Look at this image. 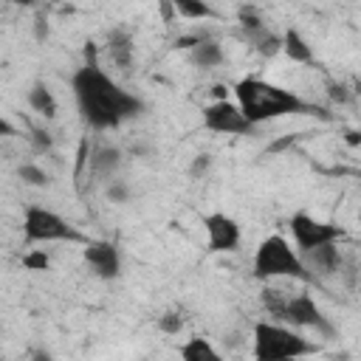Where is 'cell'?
<instances>
[{
	"instance_id": "obj_4",
	"label": "cell",
	"mask_w": 361,
	"mask_h": 361,
	"mask_svg": "<svg viewBox=\"0 0 361 361\" xmlns=\"http://www.w3.org/2000/svg\"><path fill=\"white\" fill-rule=\"evenodd\" d=\"M254 279L271 282V279H299V282H313L302 251L293 248L282 234H268L254 254Z\"/></svg>"
},
{
	"instance_id": "obj_27",
	"label": "cell",
	"mask_w": 361,
	"mask_h": 361,
	"mask_svg": "<svg viewBox=\"0 0 361 361\" xmlns=\"http://www.w3.org/2000/svg\"><path fill=\"white\" fill-rule=\"evenodd\" d=\"M34 28H37V31H34V34H37V39L42 42V39L48 37V23H45V17H42V14H37V20H34Z\"/></svg>"
},
{
	"instance_id": "obj_29",
	"label": "cell",
	"mask_w": 361,
	"mask_h": 361,
	"mask_svg": "<svg viewBox=\"0 0 361 361\" xmlns=\"http://www.w3.org/2000/svg\"><path fill=\"white\" fill-rule=\"evenodd\" d=\"M11 3H17V6H37L39 0H11Z\"/></svg>"
},
{
	"instance_id": "obj_11",
	"label": "cell",
	"mask_w": 361,
	"mask_h": 361,
	"mask_svg": "<svg viewBox=\"0 0 361 361\" xmlns=\"http://www.w3.org/2000/svg\"><path fill=\"white\" fill-rule=\"evenodd\" d=\"M302 259H305V265H307V271H310L313 279L338 274V268H341V254H338V245L336 243H327V245L302 251Z\"/></svg>"
},
{
	"instance_id": "obj_30",
	"label": "cell",
	"mask_w": 361,
	"mask_h": 361,
	"mask_svg": "<svg viewBox=\"0 0 361 361\" xmlns=\"http://www.w3.org/2000/svg\"><path fill=\"white\" fill-rule=\"evenodd\" d=\"M358 223H361V206H358Z\"/></svg>"
},
{
	"instance_id": "obj_22",
	"label": "cell",
	"mask_w": 361,
	"mask_h": 361,
	"mask_svg": "<svg viewBox=\"0 0 361 361\" xmlns=\"http://www.w3.org/2000/svg\"><path fill=\"white\" fill-rule=\"evenodd\" d=\"M158 330L166 333V336H178L183 330V316L178 310H166L158 316Z\"/></svg>"
},
{
	"instance_id": "obj_18",
	"label": "cell",
	"mask_w": 361,
	"mask_h": 361,
	"mask_svg": "<svg viewBox=\"0 0 361 361\" xmlns=\"http://www.w3.org/2000/svg\"><path fill=\"white\" fill-rule=\"evenodd\" d=\"M180 358L183 361H220V353L206 338H189L180 347Z\"/></svg>"
},
{
	"instance_id": "obj_6",
	"label": "cell",
	"mask_w": 361,
	"mask_h": 361,
	"mask_svg": "<svg viewBox=\"0 0 361 361\" xmlns=\"http://www.w3.org/2000/svg\"><path fill=\"white\" fill-rule=\"evenodd\" d=\"M23 240L28 245L34 243H87L82 231H76L62 214L45 209V206H25L23 214Z\"/></svg>"
},
{
	"instance_id": "obj_15",
	"label": "cell",
	"mask_w": 361,
	"mask_h": 361,
	"mask_svg": "<svg viewBox=\"0 0 361 361\" xmlns=\"http://www.w3.org/2000/svg\"><path fill=\"white\" fill-rule=\"evenodd\" d=\"M243 37H245V42H248L259 56H265V59H271V56H276V54L282 51V34L271 31L268 25H265V28H259V31L243 34Z\"/></svg>"
},
{
	"instance_id": "obj_24",
	"label": "cell",
	"mask_w": 361,
	"mask_h": 361,
	"mask_svg": "<svg viewBox=\"0 0 361 361\" xmlns=\"http://www.w3.org/2000/svg\"><path fill=\"white\" fill-rule=\"evenodd\" d=\"M104 192H107V197H110L113 203H127V197H130V186H127L124 180H110Z\"/></svg>"
},
{
	"instance_id": "obj_20",
	"label": "cell",
	"mask_w": 361,
	"mask_h": 361,
	"mask_svg": "<svg viewBox=\"0 0 361 361\" xmlns=\"http://www.w3.org/2000/svg\"><path fill=\"white\" fill-rule=\"evenodd\" d=\"M17 178H20L23 183H28V186H39V189L51 183L48 172H45L42 166H37V164H20V166H17Z\"/></svg>"
},
{
	"instance_id": "obj_12",
	"label": "cell",
	"mask_w": 361,
	"mask_h": 361,
	"mask_svg": "<svg viewBox=\"0 0 361 361\" xmlns=\"http://www.w3.org/2000/svg\"><path fill=\"white\" fill-rule=\"evenodd\" d=\"M189 62L200 71H212V68H220L226 62V54H223V45L212 37H203L195 48H189Z\"/></svg>"
},
{
	"instance_id": "obj_19",
	"label": "cell",
	"mask_w": 361,
	"mask_h": 361,
	"mask_svg": "<svg viewBox=\"0 0 361 361\" xmlns=\"http://www.w3.org/2000/svg\"><path fill=\"white\" fill-rule=\"evenodd\" d=\"M175 14L186 17V20H214L217 11L206 3V0H172Z\"/></svg>"
},
{
	"instance_id": "obj_13",
	"label": "cell",
	"mask_w": 361,
	"mask_h": 361,
	"mask_svg": "<svg viewBox=\"0 0 361 361\" xmlns=\"http://www.w3.org/2000/svg\"><path fill=\"white\" fill-rule=\"evenodd\" d=\"M107 51H110V59L116 68L121 71H130L133 65V37L127 28H113L107 34Z\"/></svg>"
},
{
	"instance_id": "obj_21",
	"label": "cell",
	"mask_w": 361,
	"mask_h": 361,
	"mask_svg": "<svg viewBox=\"0 0 361 361\" xmlns=\"http://www.w3.org/2000/svg\"><path fill=\"white\" fill-rule=\"evenodd\" d=\"M237 23H240V31H243V34H251V31L265 28V23H262V17H259V11H257L254 6H240Z\"/></svg>"
},
{
	"instance_id": "obj_25",
	"label": "cell",
	"mask_w": 361,
	"mask_h": 361,
	"mask_svg": "<svg viewBox=\"0 0 361 361\" xmlns=\"http://www.w3.org/2000/svg\"><path fill=\"white\" fill-rule=\"evenodd\" d=\"M209 166H212V155L200 152V155L192 158V164H189V175H192V178H203V175L209 172Z\"/></svg>"
},
{
	"instance_id": "obj_23",
	"label": "cell",
	"mask_w": 361,
	"mask_h": 361,
	"mask_svg": "<svg viewBox=\"0 0 361 361\" xmlns=\"http://www.w3.org/2000/svg\"><path fill=\"white\" fill-rule=\"evenodd\" d=\"M23 265H25L28 271H48V268H51V257H48L42 248H34V251L23 254Z\"/></svg>"
},
{
	"instance_id": "obj_10",
	"label": "cell",
	"mask_w": 361,
	"mask_h": 361,
	"mask_svg": "<svg viewBox=\"0 0 361 361\" xmlns=\"http://www.w3.org/2000/svg\"><path fill=\"white\" fill-rule=\"evenodd\" d=\"M87 268L99 279H118L121 276V251L110 240H87L82 248Z\"/></svg>"
},
{
	"instance_id": "obj_7",
	"label": "cell",
	"mask_w": 361,
	"mask_h": 361,
	"mask_svg": "<svg viewBox=\"0 0 361 361\" xmlns=\"http://www.w3.org/2000/svg\"><path fill=\"white\" fill-rule=\"evenodd\" d=\"M203 127L220 135H251L257 124L243 113V107L231 99H214L203 107Z\"/></svg>"
},
{
	"instance_id": "obj_17",
	"label": "cell",
	"mask_w": 361,
	"mask_h": 361,
	"mask_svg": "<svg viewBox=\"0 0 361 361\" xmlns=\"http://www.w3.org/2000/svg\"><path fill=\"white\" fill-rule=\"evenodd\" d=\"M282 54L290 59V62H302V65H310L313 62V51L307 45V39L296 31V28H288L282 34Z\"/></svg>"
},
{
	"instance_id": "obj_28",
	"label": "cell",
	"mask_w": 361,
	"mask_h": 361,
	"mask_svg": "<svg viewBox=\"0 0 361 361\" xmlns=\"http://www.w3.org/2000/svg\"><path fill=\"white\" fill-rule=\"evenodd\" d=\"M344 141L353 144V147H358V144H361V133H358V130H347V133H344Z\"/></svg>"
},
{
	"instance_id": "obj_8",
	"label": "cell",
	"mask_w": 361,
	"mask_h": 361,
	"mask_svg": "<svg viewBox=\"0 0 361 361\" xmlns=\"http://www.w3.org/2000/svg\"><path fill=\"white\" fill-rule=\"evenodd\" d=\"M288 228H290L293 243H296L299 251H310V248H319V245H327V243H338L344 237L341 226L319 220V217H313L307 212H296L288 220Z\"/></svg>"
},
{
	"instance_id": "obj_16",
	"label": "cell",
	"mask_w": 361,
	"mask_h": 361,
	"mask_svg": "<svg viewBox=\"0 0 361 361\" xmlns=\"http://www.w3.org/2000/svg\"><path fill=\"white\" fill-rule=\"evenodd\" d=\"M28 107L34 113H39L42 118H54L59 104H56V96L51 93V87L45 82H34L31 90H28Z\"/></svg>"
},
{
	"instance_id": "obj_1",
	"label": "cell",
	"mask_w": 361,
	"mask_h": 361,
	"mask_svg": "<svg viewBox=\"0 0 361 361\" xmlns=\"http://www.w3.org/2000/svg\"><path fill=\"white\" fill-rule=\"evenodd\" d=\"M71 87L76 96V107L90 130H116L127 118L144 113V102L104 73L90 39L85 42V65L73 73Z\"/></svg>"
},
{
	"instance_id": "obj_3",
	"label": "cell",
	"mask_w": 361,
	"mask_h": 361,
	"mask_svg": "<svg viewBox=\"0 0 361 361\" xmlns=\"http://www.w3.org/2000/svg\"><path fill=\"white\" fill-rule=\"evenodd\" d=\"M262 307L271 313V319H282L293 327H307L316 330L324 338L336 336L333 322L324 316V310L316 305V299L310 293H285L279 288H262Z\"/></svg>"
},
{
	"instance_id": "obj_26",
	"label": "cell",
	"mask_w": 361,
	"mask_h": 361,
	"mask_svg": "<svg viewBox=\"0 0 361 361\" xmlns=\"http://www.w3.org/2000/svg\"><path fill=\"white\" fill-rule=\"evenodd\" d=\"M31 144H34V149L37 152H45V149H51V135L45 133V130H31Z\"/></svg>"
},
{
	"instance_id": "obj_9",
	"label": "cell",
	"mask_w": 361,
	"mask_h": 361,
	"mask_svg": "<svg viewBox=\"0 0 361 361\" xmlns=\"http://www.w3.org/2000/svg\"><path fill=\"white\" fill-rule=\"evenodd\" d=\"M203 231H206V245L214 254H231V251L240 248V226L226 212L206 214L203 217Z\"/></svg>"
},
{
	"instance_id": "obj_5",
	"label": "cell",
	"mask_w": 361,
	"mask_h": 361,
	"mask_svg": "<svg viewBox=\"0 0 361 361\" xmlns=\"http://www.w3.org/2000/svg\"><path fill=\"white\" fill-rule=\"evenodd\" d=\"M316 347L299 336L293 327L276 324V322H257L254 324V358L257 361H285L310 355Z\"/></svg>"
},
{
	"instance_id": "obj_14",
	"label": "cell",
	"mask_w": 361,
	"mask_h": 361,
	"mask_svg": "<svg viewBox=\"0 0 361 361\" xmlns=\"http://www.w3.org/2000/svg\"><path fill=\"white\" fill-rule=\"evenodd\" d=\"M118 164H121V149H118V147H99V149H93L90 158H87L90 172L99 175V178H110V175L118 169Z\"/></svg>"
},
{
	"instance_id": "obj_2",
	"label": "cell",
	"mask_w": 361,
	"mask_h": 361,
	"mask_svg": "<svg viewBox=\"0 0 361 361\" xmlns=\"http://www.w3.org/2000/svg\"><path fill=\"white\" fill-rule=\"evenodd\" d=\"M234 102L243 107V113L259 127L271 118L296 116V113H313L316 107L307 104L302 96H296L288 87H279L274 82H265L259 76H245L234 85ZM319 113V110H316Z\"/></svg>"
}]
</instances>
